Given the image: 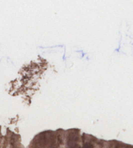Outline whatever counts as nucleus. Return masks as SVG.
<instances>
[{
	"instance_id": "f257e3e1",
	"label": "nucleus",
	"mask_w": 133,
	"mask_h": 148,
	"mask_svg": "<svg viewBox=\"0 0 133 148\" xmlns=\"http://www.w3.org/2000/svg\"><path fill=\"white\" fill-rule=\"evenodd\" d=\"M77 140V135L75 134H71L69 136L68 140H67V146L69 148H72L76 145V141Z\"/></svg>"
},
{
	"instance_id": "f03ea898",
	"label": "nucleus",
	"mask_w": 133,
	"mask_h": 148,
	"mask_svg": "<svg viewBox=\"0 0 133 148\" xmlns=\"http://www.w3.org/2000/svg\"><path fill=\"white\" fill-rule=\"evenodd\" d=\"M82 148H92V146L90 144H86L84 146L82 147Z\"/></svg>"
},
{
	"instance_id": "7ed1b4c3",
	"label": "nucleus",
	"mask_w": 133,
	"mask_h": 148,
	"mask_svg": "<svg viewBox=\"0 0 133 148\" xmlns=\"http://www.w3.org/2000/svg\"><path fill=\"white\" fill-rule=\"evenodd\" d=\"M80 148V147H79V146H77V145L76 144L75 146H74L73 147H72V148Z\"/></svg>"
}]
</instances>
